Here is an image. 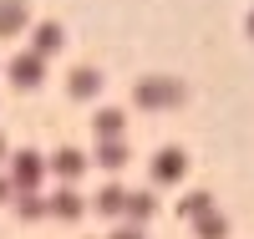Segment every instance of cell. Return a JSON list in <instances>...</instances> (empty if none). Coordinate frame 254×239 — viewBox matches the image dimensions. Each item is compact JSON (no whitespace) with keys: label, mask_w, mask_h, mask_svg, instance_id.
I'll use <instances>...</instances> for the list:
<instances>
[{"label":"cell","mask_w":254,"mask_h":239,"mask_svg":"<svg viewBox=\"0 0 254 239\" xmlns=\"http://www.w3.org/2000/svg\"><path fill=\"white\" fill-rule=\"evenodd\" d=\"M183 97H188V86L173 81V77H147V81H137V102L147 107V112H158V107H178Z\"/></svg>","instance_id":"obj_1"},{"label":"cell","mask_w":254,"mask_h":239,"mask_svg":"<svg viewBox=\"0 0 254 239\" xmlns=\"http://www.w3.org/2000/svg\"><path fill=\"white\" fill-rule=\"evenodd\" d=\"M183 168H188V153L168 148V153L153 158V178H158V183H178V178H183Z\"/></svg>","instance_id":"obj_2"},{"label":"cell","mask_w":254,"mask_h":239,"mask_svg":"<svg viewBox=\"0 0 254 239\" xmlns=\"http://www.w3.org/2000/svg\"><path fill=\"white\" fill-rule=\"evenodd\" d=\"M208 209H214V199H208V193H183V204H178L183 219H203Z\"/></svg>","instance_id":"obj_3"},{"label":"cell","mask_w":254,"mask_h":239,"mask_svg":"<svg viewBox=\"0 0 254 239\" xmlns=\"http://www.w3.org/2000/svg\"><path fill=\"white\" fill-rule=\"evenodd\" d=\"M97 158H102V168H122V163H127V148H122V143H102Z\"/></svg>","instance_id":"obj_4"},{"label":"cell","mask_w":254,"mask_h":239,"mask_svg":"<svg viewBox=\"0 0 254 239\" xmlns=\"http://www.w3.org/2000/svg\"><path fill=\"white\" fill-rule=\"evenodd\" d=\"M122 204H127V188H102V199H97V209H102V214H117Z\"/></svg>","instance_id":"obj_5"},{"label":"cell","mask_w":254,"mask_h":239,"mask_svg":"<svg viewBox=\"0 0 254 239\" xmlns=\"http://www.w3.org/2000/svg\"><path fill=\"white\" fill-rule=\"evenodd\" d=\"M224 219H219V214H203V219H198V239H224Z\"/></svg>","instance_id":"obj_6"},{"label":"cell","mask_w":254,"mask_h":239,"mask_svg":"<svg viewBox=\"0 0 254 239\" xmlns=\"http://www.w3.org/2000/svg\"><path fill=\"white\" fill-rule=\"evenodd\" d=\"M127 209H132V219H153V193H132Z\"/></svg>","instance_id":"obj_7"},{"label":"cell","mask_w":254,"mask_h":239,"mask_svg":"<svg viewBox=\"0 0 254 239\" xmlns=\"http://www.w3.org/2000/svg\"><path fill=\"white\" fill-rule=\"evenodd\" d=\"M97 133H102V138H117V133H122V117H117V112H102V117H97Z\"/></svg>","instance_id":"obj_8"},{"label":"cell","mask_w":254,"mask_h":239,"mask_svg":"<svg viewBox=\"0 0 254 239\" xmlns=\"http://www.w3.org/2000/svg\"><path fill=\"white\" fill-rule=\"evenodd\" d=\"M71 92H76V97H92V92H97V72H81V77L71 81Z\"/></svg>","instance_id":"obj_9"},{"label":"cell","mask_w":254,"mask_h":239,"mask_svg":"<svg viewBox=\"0 0 254 239\" xmlns=\"http://www.w3.org/2000/svg\"><path fill=\"white\" fill-rule=\"evenodd\" d=\"M56 168L66 173V178H76V173H81V158H76V153H61V158H56Z\"/></svg>","instance_id":"obj_10"},{"label":"cell","mask_w":254,"mask_h":239,"mask_svg":"<svg viewBox=\"0 0 254 239\" xmlns=\"http://www.w3.org/2000/svg\"><path fill=\"white\" fill-rule=\"evenodd\" d=\"M15 77H20V81H36L41 72H36V61H20V67H15Z\"/></svg>","instance_id":"obj_11"},{"label":"cell","mask_w":254,"mask_h":239,"mask_svg":"<svg viewBox=\"0 0 254 239\" xmlns=\"http://www.w3.org/2000/svg\"><path fill=\"white\" fill-rule=\"evenodd\" d=\"M117 239H142V234H137V229H122V234H117Z\"/></svg>","instance_id":"obj_12"},{"label":"cell","mask_w":254,"mask_h":239,"mask_svg":"<svg viewBox=\"0 0 254 239\" xmlns=\"http://www.w3.org/2000/svg\"><path fill=\"white\" fill-rule=\"evenodd\" d=\"M249 36H254V10H249Z\"/></svg>","instance_id":"obj_13"}]
</instances>
